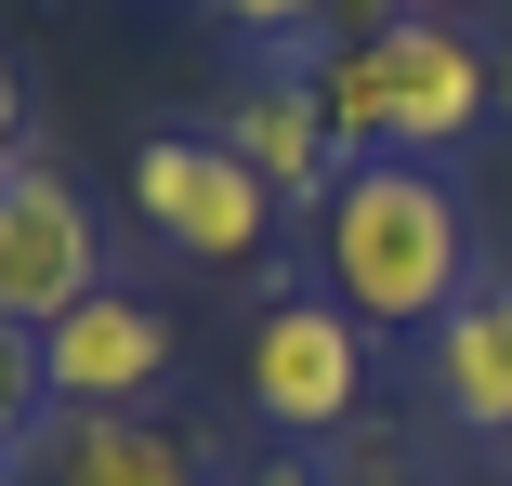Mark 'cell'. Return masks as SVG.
<instances>
[{
    "mask_svg": "<svg viewBox=\"0 0 512 486\" xmlns=\"http://www.w3.org/2000/svg\"><path fill=\"white\" fill-rule=\"evenodd\" d=\"M316 250L329 303L368 329H434L473 289V211L434 158H342V184L316 198Z\"/></svg>",
    "mask_w": 512,
    "mask_h": 486,
    "instance_id": "cell-1",
    "label": "cell"
},
{
    "mask_svg": "<svg viewBox=\"0 0 512 486\" xmlns=\"http://www.w3.org/2000/svg\"><path fill=\"white\" fill-rule=\"evenodd\" d=\"M316 106L342 158H447L460 132L499 119V79H486V40H460L447 14H407L316 66Z\"/></svg>",
    "mask_w": 512,
    "mask_h": 486,
    "instance_id": "cell-2",
    "label": "cell"
},
{
    "mask_svg": "<svg viewBox=\"0 0 512 486\" xmlns=\"http://www.w3.org/2000/svg\"><path fill=\"white\" fill-rule=\"evenodd\" d=\"M132 211L184 250V263H250L276 237V184L224 145V132H145L132 145Z\"/></svg>",
    "mask_w": 512,
    "mask_h": 486,
    "instance_id": "cell-3",
    "label": "cell"
},
{
    "mask_svg": "<svg viewBox=\"0 0 512 486\" xmlns=\"http://www.w3.org/2000/svg\"><path fill=\"white\" fill-rule=\"evenodd\" d=\"M250 408L276 434H302V447H329L368 408V316H342L329 289L263 303V329H250Z\"/></svg>",
    "mask_w": 512,
    "mask_h": 486,
    "instance_id": "cell-4",
    "label": "cell"
},
{
    "mask_svg": "<svg viewBox=\"0 0 512 486\" xmlns=\"http://www.w3.org/2000/svg\"><path fill=\"white\" fill-rule=\"evenodd\" d=\"M92 289H106L92 198H79L53 158H27L14 184H0V316H14V329H53V316L92 303Z\"/></svg>",
    "mask_w": 512,
    "mask_h": 486,
    "instance_id": "cell-5",
    "label": "cell"
},
{
    "mask_svg": "<svg viewBox=\"0 0 512 486\" xmlns=\"http://www.w3.org/2000/svg\"><path fill=\"white\" fill-rule=\"evenodd\" d=\"M40 368H53V408H92V421H119V408H145L158 381H171V316L145 303V289H92L79 316H53L40 329Z\"/></svg>",
    "mask_w": 512,
    "mask_h": 486,
    "instance_id": "cell-6",
    "label": "cell"
},
{
    "mask_svg": "<svg viewBox=\"0 0 512 486\" xmlns=\"http://www.w3.org/2000/svg\"><path fill=\"white\" fill-rule=\"evenodd\" d=\"M211 132H224V145H237V158H250V171L276 184V198H329V184H342V171H329L342 145H329V106H316V66H276V79H237Z\"/></svg>",
    "mask_w": 512,
    "mask_h": 486,
    "instance_id": "cell-7",
    "label": "cell"
},
{
    "mask_svg": "<svg viewBox=\"0 0 512 486\" xmlns=\"http://www.w3.org/2000/svg\"><path fill=\"white\" fill-rule=\"evenodd\" d=\"M27 460H40L27 486H211V473H197V447H184L171 421H145V408H119V421L53 408V434H40Z\"/></svg>",
    "mask_w": 512,
    "mask_h": 486,
    "instance_id": "cell-8",
    "label": "cell"
},
{
    "mask_svg": "<svg viewBox=\"0 0 512 486\" xmlns=\"http://www.w3.org/2000/svg\"><path fill=\"white\" fill-rule=\"evenodd\" d=\"M434 408L460 434H512V276H473L434 316Z\"/></svg>",
    "mask_w": 512,
    "mask_h": 486,
    "instance_id": "cell-9",
    "label": "cell"
},
{
    "mask_svg": "<svg viewBox=\"0 0 512 486\" xmlns=\"http://www.w3.org/2000/svg\"><path fill=\"white\" fill-rule=\"evenodd\" d=\"M53 434V368H40V329L0 316V460H27Z\"/></svg>",
    "mask_w": 512,
    "mask_h": 486,
    "instance_id": "cell-10",
    "label": "cell"
},
{
    "mask_svg": "<svg viewBox=\"0 0 512 486\" xmlns=\"http://www.w3.org/2000/svg\"><path fill=\"white\" fill-rule=\"evenodd\" d=\"M197 14H211V27H237V40H302L329 0H197Z\"/></svg>",
    "mask_w": 512,
    "mask_h": 486,
    "instance_id": "cell-11",
    "label": "cell"
},
{
    "mask_svg": "<svg viewBox=\"0 0 512 486\" xmlns=\"http://www.w3.org/2000/svg\"><path fill=\"white\" fill-rule=\"evenodd\" d=\"M316 486H434V473H421V460H407L394 434H368V447H342V460H329Z\"/></svg>",
    "mask_w": 512,
    "mask_h": 486,
    "instance_id": "cell-12",
    "label": "cell"
},
{
    "mask_svg": "<svg viewBox=\"0 0 512 486\" xmlns=\"http://www.w3.org/2000/svg\"><path fill=\"white\" fill-rule=\"evenodd\" d=\"M27 132H40V106H27V66H14V53H0V184H14V171L40 158Z\"/></svg>",
    "mask_w": 512,
    "mask_h": 486,
    "instance_id": "cell-13",
    "label": "cell"
},
{
    "mask_svg": "<svg viewBox=\"0 0 512 486\" xmlns=\"http://www.w3.org/2000/svg\"><path fill=\"white\" fill-rule=\"evenodd\" d=\"M407 14H421V0H329V53H355V40H381V27H407Z\"/></svg>",
    "mask_w": 512,
    "mask_h": 486,
    "instance_id": "cell-14",
    "label": "cell"
},
{
    "mask_svg": "<svg viewBox=\"0 0 512 486\" xmlns=\"http://www.w3.org/2000/svg\"><path fill=\"white\" fill-rule=\"evenodd\" d=\"M486 79H499V106H512V53H486Z\"/></svg>",
    "mask_w": 512,
    "mask_h": 486,
    "instance_id": "cell-15",
    "label": "cell"
},
{
    "mask_svg": "<svg viewBox=\"0 0 512 486\" xmlns=\"http://www.w3.org/2000/svg\"><path fill=\"white\" fill-rule=\"evenodd\" d=\"M421 14H460V0H421Z\"/></svg>",
    "mask_w": 512,
    "mask_h": 486,
    "instance_id": "cell-16",
    "label": "cell"
},
{
    "mask_svg": "<svg viewBox=\"0 0 512 486\" xmlns=\"http://www.w3.org/2000/svg\"><path fill=\"white\" fill-rule=\"evenodd\" d=\"M0 486H27V473H14V460H0Z\"/></svg>",
    "mask_w": 512,
    "mask_h": 486,
    "instance_id": "cell-17",
    "label": "cell"
},
{
    "mask_svg": "<svg viewBox=\"0 0 512 486\" xmlns=\"http://www.w3.org/2000/svg\"><path fill=\"white\" fill-rule=\"evenodd\" d=\"M486 486H512V473H486Z\"/></svg>",
    "mask_w": 512,
    "mask_h": 486,
    "instance_id": "cell-18",
    "label": "cell"
}]
</instances>
